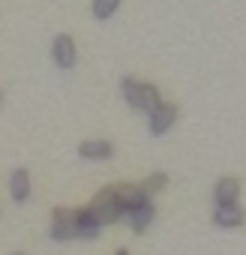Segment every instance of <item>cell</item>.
<instances>
[{"label":"cell","mask_w":246,"mask_h":255,"mask_svg":"<svg viewBox=\"0 0 246 255\" xmlns=\"http://www.w3.org/2000/svg\"><path fill=\"white\" fill-rule=\"evenodd\" d=\"M90 210H93V216H96V222H99V225H111V222H120V219H123V210H120L117 204L90 207Z\"/></svg>","instance_id":"obj_14"},{"label":"cell","mask_w":246,"mask_h":255,"mask_svg":"<svg viewBox=\"0 0 246 255\" xmlns=\"http://www.w3.org/2000/svg\"><path fill=\"white\" fill-rule=\"evenodd\" d=\"M114 153V144L111 141H81L78 144V156L81 159H90V162H102V159H111Z\"/></svg>","instance_id":"obj_8"},{"label":"cell","mask_w":246,"mask_h":255,"mask_svg":"<svg viewBox=\"0 0 246 255\" xmlns=\"http://www.w3.org/2000/svg\"><path fill=\"white\" fill-rule=\"evenodd\" d=\"M114 255H129V252H126V249H117V252H114Z\"/></svg>","instance_id":"obj_16"},{"label":"cell","mask_w":246,"mask_h":255,"mask_svg":"<svg viewBox=\"0 0 246 255\" xmlns=\"http://www.w3.org/2000/svg\"><path fill=\"white\" fill-rule=\"evenodd\" d=\"M99 231H102V225L96 222V216H93L90 207L75 210V240H96Z\"/></svg>","instance_id":"obj_4"},{"label":"cell","mask_w":246,"mask_h":255,"mask_svg":"<svg viewBox=\"0 0 246 255\" xmlns=\"http://www.w3.org/2000/svg\"><path fill=\"white\" fill-rule=\"evenodd\" d=\"M138 84H141V81H135V78H129V75H126V78L120 81V90H123V99H126L132 108H138V111H141V87H138Z\"/></svg>","instance_id":"obj_12"},{"label":"cell","mask_w":246,"mask_h":255,"mask_svg":"<svg viewBox=\"0 0 246 255\" xmlns=\"http://www.w3.org/2000/svg\"><path fill=\"white\" fill-rule=\"evenodd\" d=\"M117 6H120V0H93V18L105 21L117 12Z\"/></svg>","instance_id":"obj_15"},{"label":"cell","mask_w":246,"mask_h":255,"mask_svg":"<svg viewBox=\"0 0 246 255\" xmlns=\"http://www.w3.org/2000/svg\"><path fill=\"white\" fill-rule=\"evenodd\" d=\"M51 57H54V63L60 66V69H72L75 66V42H72V36L69 33H60V36H54V42H51Z\"/></svg>","instance_id":"obj_2"},{"label":"cell","mask_w":246,"mask_h":255,"mask_svg":"<svg viewBox=\"0 0 246 255\" xmlns=\"http://www.w3.org/2000/svg\"><path fill=\"white\" fill-rule=\"evenodd\" d=\"M213 198L216 204H237L240 198V180L237 177H219L213 186Z\"/></svg>","instance_id":"obj_9"},{"label":"cell","mask_w":246,"mask_h":255,"mask_svg":"<svg viewBox=\"0 0 246 255\" xmlns=\"http://www.w3.org/2000/svg\"><path fill=\"white\" fill-rule=\"evenodd\" d=\"M177 114H180V108H177L174 102H162V105L150 114V132H153V135L168 132L171 126H174V120H177Z\"/></svg>","instance_id":"obj_3"},{"label":"cell","mask_w":246,"mask_h":255,"mask_svg":"<svg viewBox=\"0 0 246 255\" xmlns=\"http://www.w3.org/2000/svg\"><path fill=\"white\" fill-rule=\"evenodd\" d=\"M168 186V174H162V171H153L150 177H144V183H141V192L147 195V198H153L156 192H162Z\"/></svg>","instance_id":"obj_13"},{"label":"cell","mask_w":246,"mask_h":255,"mask_svg":"<svg viewBox=\"0 0 246 255\" xmlns=\"http://www.w3.org/2000/svg\"><path fill=\"white\" fill-rule=\"evenodd\" d=\"M9 195L18 204L30 198V174H27V168H15L12 171V177H9Z\"/></svg>","instance_id":"obj_10"},{"label":"cell","mask_w":246,"mask_h":255,"mask_svg":"<svg viewBox=\"0 0 246 255\" xmlns=\"http://www.w3.org/2000/svg\"><path fill=\"white\" fill-rule=\"evenodd\" d=\"M153 216H156V207H153V201H144V204H138V207H132V210H126V213H123V219L129 222V228H132L135 234L147 231V225L153 222Z\"/></svg>","instance_id":"obj_7"},{"label":"cell","mask_w":246,"mask_h":255,"mask_svg":"<svg viewBox=\"0 0 246 255\" xmlns=\"http://www.w3.org/2000/svg\"><path fill=\"white\" fill-rule=\"evenodd\" d=\"M15 255H24V252H15Z\"/></svg>","instance_id":"obj_17"},{"label":"cell","mask_w":246,"mask_h":255,"mask_svg":"<svg viewBox=\"0 0 246 255\" xmlns=\"http://www.w3.org/2000/svg\"><path fill=\"white\" fill-rule=\"evenodd\" d=\"M213 222L219 228H240L246 222V213L240 204H216L213 207Z\"/></svg>","instance_id":"obj_5"},{"label":"cell","mask_w":246,"mask_h":255,"mask_svg":"<svg viewBox=\"0 0 246 255\" xmlns=\"http://www.w3.org/2000/svg\"><path fill=\"white\" fill-rule=\"evenodd\" d=\"M51 240H57V243L75 240V210L54 207V213H51Z\"/></svg>","instance_id":"obj_1"},{"label":"cell","mask_w":246,"mask_h":255,"mask_svg":"<svg viewBox=\"0 0 246 255\" xmlns=\"http://www.w3.org/2000/svg\"><path fill=\"white\" fill-rule=\"evenodd\" d=\"M114 201H117V207L126 213V210H132V207H138V204H144V201H150L144 192H141V186H132V183H123V186H114Z\"/></svg>","instance_id":"obj_6"},{"label":"cell","mask_w":246,"mask_h":255,"mask_svg":"<svg viewBox=\"0 0 246 255\" xmlns=\"http://www.w3.org/2000/svg\"><path fill=\"white\" fill-rule=\"evenodd\" d=\"M138 87H141V111L153 114V111H156V108L162 105V96H159L156 84H150V81H141Z\"/></svg>","instance_id":"obj_11"}]
</instances>
